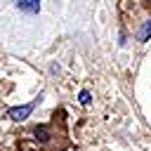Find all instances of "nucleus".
Wrapping results in <instances>:
<instances>
[{"label": "nucleus", "instance_id": "nucleus-1", "mask_svg": "<svg viewBox=\"0 0 151 151\" xmlns=\"http://www.w3.org/2000/svg\"><path fill=\"white\" fill-rule=\"evenodd\" d=\"M31 111H33V104H24V106H14V109H9L7 116H9L12 120H26V118L31 116Z\"/></svg>", "mask_w": 151, "mask_h": 151}, {"label": "nucleus", "instance_id": "nucleus-2", "mask_svg": "<svg viewBox=\"0 0 151 151\" xmlns=\"http://www.w3.org/2000/svg\"><path fill=\"white\" fill-rule=\"evenodd\" d=\"M17 7L21 12H28V14H38L40 12V0H19Z\"/></svg>", "mask_w": 151, "mask_h": 151}, {"label": "nucleus", "instance_id": "nucleus-3", "mask_svg": "<svg viewBox=\"0 0 151 151\" xmlns=\"http://www.w3.org/2000/svg\"><path fill=\"white\" fill-rule=\"evenodd\" d=\"M33 137H35V142H50V127L38 125V127L33 130Z\"/></svg>", "mask_w": 151, "mask_h": 151}, {"label": "nucleus", "instance_id": "nucleus-4", "mask_svg": "<svg viewBox=\"0 0 151 151\" xmlns=\"http://www.w3.org/2000/svg\"><path fill=\"white\" fill-rule=\"evenodd\" d=\"M149 38H151V21H144V24H142V28L137 31V40L146 42Z\"/></svg>", "mask_w": 151, "mask_h": 151}, {"label": "nucleus", "instance_id": "nucleus-5", "mask_svg": "<svg viewBox=\"0 0 151 151\" xmlns=\"http://www.w3.org/2000/svg\"><path fill=\"white\" fill-rule=\"evenodd\" d=\"M78 99H80V104H83V106H87V104H90V101H92V97H90V92H87V90H83V92H80V97H78Z\"/></svg>", "mask_w": 151, "mask_h": 151}, {"label": "nucleus", "instance_id": "nucleus-6", "mask_svg": "<svg viewBox=\"0 0 151 151\" xmlns=\"http://www.w3.org/2000/svg\"><path fill=\"white\" fill-rule=\"evenodd\" d=\"M19 149H21V151H40L38 146H33V144H28V142H19Z\"/></svg>", "mask_w": 151, "mask_h": 151}]
</instances>
